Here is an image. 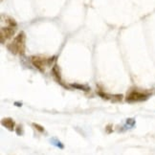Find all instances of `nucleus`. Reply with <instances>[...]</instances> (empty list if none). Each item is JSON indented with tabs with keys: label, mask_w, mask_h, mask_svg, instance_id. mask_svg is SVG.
Listing matches in <instances>:
<instances>
[{
	"label": "nucleus",
	"mask_w": 155,
	"mask_h": 155,
	"mask_svg": "<svg viewBox=\"0 0 155 155\" xmlns=\"http://www.w3.org/2000/svg\"><path fill=\"white\" fill-rule=\"evenodd\" d=\"M25 41H26L25 33L20 32L14 38L13 42H11L7 47L13 54L24 55L25 54Z\"/></svg>",
	"instance_id": "1"
},
{
	"label": "nucleus",
	"mask_w": 155,
	"mask_h": 155,
	"mask_svg": "<svg viewBox=\"0 0 155 155\" xmlns=\"http://www.w3.org/2000/svg\"><path fill=\"white\" fill-rule=\"evenodd\" d=\"M148 94L147 93H143V92H139V91H131L128 93V95L126 96V101L128 103H138V102H142V101H145L148 98Z\"/></svg>",
	"instance_id": "2"
},
{
	"label": "nucleus",
	"mask_w": 155,
	"mask_h": 155,
	"mask_svg": "<svg viewBox=\"0 0 155 155\" xmlns=\"http://www.w3.org/2000/svg\"><path fill=\"white\" fill-rule=\"evenodd\" d=\"M32 64L35 66L36 69H38L40 72H44V67L48 65V58H40L38 56H34L31 58Z\"/></svg>",
	"instance_id": "3"
},
{
	"label": "nucleus",
	"mask_w": 155,
	"mask_h": 155,
	"mask_svg": "<svg viewBox=\"0 0 155 155\" xmlns=\"http://www.w3.org/2000/svg\"><path fill=\"white\" fill-rule=\"evenodd\" d=\"M15 29H16V28L12 27V26L1 28V36H0V38H1L2 44H4L7 39H10L13 38L15 34Z\"/></svg>",
	"instance_id": "4"
},
{
	"label": "nucleus",
	"mask_w": 155,
	"mask_h": 155,
	"mask_svg": "<svg viewBox=\"0 0 155 155\" xmlns=\"http://www.w3.org/2000/svg\"><path fill=\"white\" fill-rule=\"evenodd\" d=\"M2 126H5L6 128H8L9 130H14V122L13 120L11 119V118H5V119L2 120Z\"/></svg>",
	"instance_id": "5"
},
{
	"label": "nucleus",
	"mask_w": 155,
	"mask_h": 155,
	"mask_svg": "<svg viewBox=\"0 0 155 155\" xmlns=\"http://www.w3.org/2000/svg\"><path fill=\"white\" fill-rule=\"evenodd\" d=\"M52 73H53V75H54V77L56 78V80H58V82H60L61 85H63L66 87V85H64V83L62 82V80H61V78L60 76V71H58L57 66H54L52 68Z\"/></svg>",
	"instance_id": "6"
},
{
	"label": "nucleus",
	"mask_w": 155,
	"mask_h": 155,
	"mask_svg": "<svg viewBox=\"0 0 155 155\" xmlns=\"http://www.w3.org/2000/svg\"><path fill=\"white\" fill-rule=\"evenodd\" d=\"M6 22L8 23V25H9V26L15 27V28L17 27V23H16V21H15V20L14 19V18L8 17V18H7V20H6Z\"/></svg>",
	"instance_id": "7"
},
{
	"label": "nucleus",
	"mask_w": 155,
	"mask_h": 155,
	"mask_svg": "<svg viewBox=\"0 0 155 155\" xmlns=\"http://www.w3.org/2000/svg\"><path fill=\"white\" fill-rule=\"evenodd\" d=\"M72 86H73L74 88H78V89H80V90H84V91H87V90H89V89H90V88L86 87V86L79 85V84H72Z\"/></svg>",
	"instance_id": "8"
},
{
	"label": "nucleus",
	"mask_w": 155,
	"mask_h": 155,
	"mask_svg": "<svg viewBox=\"0 0 155 155\" xmlns=\"http://www.w3.org/2000/svg\"><path fill=\"white\" fill-rule=\"evenodd\" d=\"M33 126L36 129H38L39 132H43V131H44V128H43L42 126H40L39 125H38V123H33Z\"/></svg>",
	"instance_id": "9"
}]
</instances>
